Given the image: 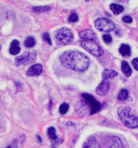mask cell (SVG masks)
<instances>
[{
    "instance_id": "6da1fadb",
    "label": "cell",
    "mask_w": 138,
    "mask_h": 148,
    "mask_svg": "<svg viewBox=\"0 0 138 148\" xmlns=\"http://www.w3.org/2000/svg\"><path fill=\"white\" fill-rule=\"evenodd\" d=\"M63 66L75 71L86 70L89 66V59L85 54L77 51L69 50L64 51L60 56Z\"/></svg>"
},
{
    "instance_id": "7a4b0ae2",
    "label": "cell",
    "mask_w": 138,
    "mask_h": 148,
    "mask_svg": "<svg viewBox=\"0 0 138 148\" xmlns=\"http://www.w3.org/2000/svg\"><path fill=\"white\" fill-rule=\"evenodd\" d=\"M130 108L122 106L118 109V114L124 125L130 128L138 127V118L136 115L130 114Z\"/></svg>"
},
{
    "instance_id": "3957f363",
    "label": "cell",
    "mask_w": 138,
    "mask_h": 148,
    "mask_svg": "<svg viewBox=\"0 0 138 148\" xmlns=\"http://www.w3.org/2000/svg\"><path fill=\"white\" fill-rule=\"evenodd\" d=\"M57 42L60 45H68L74 40V34L70 29L63 27L57 31L55 34Z\"/></svg>"
},
{
    "instance_id": "277c9868",
    "label": "cell",
    "mask_w": 138,
    "mask_h": 148,
    "mask_svg": "<svg viewBox=\"0 0 138 148\" xmlns=\"http://www.w3.org/2000/svg\"><path fill=\"white\" fill-rule=\"evenodd\" d=\"M81 44L85 50L94 56H100L103 54L102 49L95 43V42L90 40H82Z\"/></svg>"
},
{
    "instance_id": "5b68a950",
    "label": "cell",
    "mask_w": 138,
    "mask_h": 148,
    "mask_svg": "<svg viewBox=\"0 0 138 148\" xmlns=\"http://www.w3.org/2000/svg\"><path fill=\"white\" fill-rule=\"evenodd\" d=\"M36 51H25L19 56L17 57L15 59L16 66L21 64L26 65L31 64L36 61Z\"/></svg>"
},
{
    "instance_id": "8992f818",
    "label": "cell",
    "mask_w": 138,
    "mask_h": 148,
    "mask_svg": "<svg viewBox=\"0 0 138 148\" xmlns=\"http://www.w3.org/2000/svg\"><path fill=\"white\" fill-rule=\"evenodd\" d=\"M95 27L102 32H110L115 28L114 23L107 18H98L95 22Z\"/></svg>"
},
{
    "instance_id": "52a82bcc",
    "label": "cell",
    "mask_w": 138,
    "mask_h": 148,
    "mask_svg": "<svg viewBox=\"0 0 138 148\" xmlns=\"http://www.w3.org/2000/svg\"><path fill=\"white\" fill-rule=\"evenodd\" d=\"M82 97L86 100L87 102H88V105L90 106L91 114H94L100 111L101 108V105L93 96L85 93L82 94Z\"/></svg>"
},
{
    "instance_id": "ba28073f",
    "label": "cell",
    "mask_w": 138,
    "mask_h": 148,
    "mask_svg": "<svg viewBox=\"0 0 138 148\" xmlns=\"http://www.w3.org/2000/svg\"><path fill=\"white\" fill-rule=\"evenodd\" d=\"M79 36L83 40H90L94 42H97L99 40L97 34L90 29H85L79 32Z\"/></svg>"
},
{
    "instance_id": "9c48e42d",
    "label": "cell",
    "mask_w": 138,
    "mask_h": 148,
    "mask_svg": "<svg viewBox=\"0 0 138 148\" xmlns=\"http://www.w3.org/2000/svg\"><path fill=\"white\" fill-rule=\"evenodd\" d=\"M75 109L79 115H85L87 114L89 110L90 111V109L88 103L87 101H85L83 100H81L77 102L75 106Z\"/></svg>"
},
{
    "instance_id": "30bf717a",
    "label": "cell",
    "mask_w": 138,
    "mask_h": 148,
    "mask_svg": "<svg viewBox=\"0 0 138 148\" xmlns=\"http://www.w3.org/2000/svg\"><path fill=\"white\" fill-rule=\"evenodd\" d=\"M110 89V82L108 79H104L96 89L98 95L102 96L107 94Z\"/></svg>"
},
{
    "instance_id": "8fae6325",
    "label": "cell",
    "mask_w": 138,
    "mask_h": 148,
    "mask_svg": "<svg viewBox=\"0 0 138 148\" xmlns=\"http://www.w3.org/2000/svg\"><path fill=\"white\" fill-rule=\"evenodd\" d=\"M43 70L42 66L40 64H36L30 66L27 71L26 72V74L28 76H35L41 74Z\"/></svg>"
},
{
    "instance_id": "7c38bea8",
    "label": "cell",
    "mask_w": 138,
    "mask_h": 148,
    "mask_svg": "<svg viewBox=\"0 0 138 148\" xmlns=\"http://www.w3.org/2000/svg\"><path fill=\"white\" fill-rule=\"evenodd\" d=\"M83 148H101V147L95 137L91 136L84 143Z\"/></svg>"
},
{
    "instance_id": "4fadbf2b",
    "label": "cell",
    "mask_w": 138,
    "mask_h": 148,
    "mask_svg": "<svg viewBox=\"0 0 138 148\" xmlns=\"http://www.w3.org/2000/svg\"><path fill=\"white\" fill-rule=\"evenodd\" d=\"M56 129L54 127H49L47 130V134L49 138L51 139V140L54 143H61L62 142V139H60L58 138V137L56 135Z\"/></svg>"
},
{
    "instance_id": "5bb4252c",
    "label": "cell",
    "mask_w": 138,
    "mask_h": 148,
    "mask_svg": "<svg viewBox=\"0 0 138 148\" xmlns=\"http://www.w3.org/2000/svg\"><path fill=\"white\" fill-rule=\"evenodd\" d=\"M118 73L114 70L105 69L102 72V77L104 79H108L118 76Z\"/></svg>"
},
{
    "instance_id": "9a60e30c",
    "label": "cell",
    "mask_w": 138,
    "mask_h": 148,
    "mask_svg": "<svg viewBox=\"0 0 138 148\" xmlns=\"http://www.w3.org/2000/svg\"><path fill=\"white\" fill-rule=\"evenodd\" d=\"M19 42L17 40H14L12 41L10 44V53L13 55H16L20 51V47L19 46Z\"/></svg>"
},
{
    "instance_id": "2e32d148",
    "label": "cell",
    "mask_w": 138,
    "mask_h": 148,
    "mask_svg": "<svg viewBox=\"0 0 138 148\" xmlns=\"http://www.w3.org/2000/svg\"><path fill=\"white\" fill-rule=\"evenodd\" d=\"M119 51L123 57L129 56L131 54L130 47L128 44H123L120 47Z\"/></svg>"
},
{
    "instance_id": "e0dca14e",
    "label": "cell",
    "mask_w": 138,
    "mask_h": 148,
    "mask_svg": "<svg viewBox=\"0 0 138 148\" xmlns=\"http://www.w3.org/2000/svg\"><path fill=\"white\" fill-rule=\"evenodd\" d=\"M122 70L126 77L130 76L132 73V70L129 64L125 61H122Z\"/></svg>"
},
{
    "instance_id": "ac0fdd59",
    "label": "cell",
    "mask_w": 138,
    "mask_h": 148,
    "mask_svg": "<svg viewBox=\"0 0 138 148\" xmlns=\"http://www.w3.org/2000/svg\"><path fill=\"white\" fill-rule=\"evenodd\" d=\"M110 9L112 11L113 14L116 15L120 14L124 10V8L122 6L115 3H112L110 5Z\"/></svg>"
},
{
    "instance_id": "d6986e66",
    "label": "cell",
    "mask_w": 138,
    "mask_h": 148,
    "mask_svg": "<svg viewBox=\"0 0 138 148\" xmlns=\"http://www.w3.org/2000/svg\"><path fill=\"white\" fill-rule=\"evenodd\" d=\"M32 10L37 13H43V12H45L51 10V7L49 5L38 6H34L32 8Z\"/></svg>"
},
{
    "instance_id": "ffe728a7",
    "label": "cell",
    "mask_w": 138,
    "mask_h": 148,
    "mask_svg": "<svg viewBox=\"0 0 138 148\" xmlns=\"http://www.w3.org/2000/svg\"><path fill=\"white\" fill-rule=\"evenodd\" d=\"M109 148H124L120 139L118 137H114L112 139V145Z\"/></svg>"
},
{
    "instance_id": "44dd1931",
    "label": "cell",
    "mask_w": 138,
    "mask_h": 148,
    "mask_svg": "<svg viewBox=\"0 0 138 148\" xmlns=\"http://www.w3.org/2000/svg\"><path fill=\"white\" fill-rule=\"evenodd\" d=\"M25 46L27 48H32L36 44L35 39L32 36H29L25 41Z\"/></svg>"
},
{
    "instance_id": "7402d4cb",
    "label": "cell",
    "mask_w": 138,
    "mask_h": 148,
    "mask_svg": "<svg viewBox=\"0 0 138 148\" xmlns=\"http://www.w3.org/2000/svg\"><path fill=\"white\" fill-rule=\"evenodd\" d=\"M128 96V92L127 89H123L120 90L118 95V99L120 101L126 99Z\"/></svg>"
},
{
    "instance_id": "603a6c76",
    "label": "cell",
    "mask_w": 138,
    "mask_h": 148,
    "mask_svg": "<svg viewBox=\"0 0 138 148\" xmlns=\"http://www.w3.org/2000/svg\"><path fill=\"white\" fill-rule=\"evenodd\" d=\"M69 106L66 103H64L59 107V112L61 114H65L69 110Z\"/></svg>"
},
{
    "instance_id": "cb8c5ba5",
    "label": "cell",
    "mask_w": 138,
    "mask_h": 148,
    "mask_svg": "<svg viewBox=\"0 0 138 148\" xmlns=\"http://www.w3.org/2000/svg\"><path fill=\"white\" fill-rule=\"evenodd\" d=\"M79 21V17L76 13H72L69 18V21L71 23H76Z\"/></svg>"
},
{
    "instance_id": "d4e9b609",
    "label": "cell",
    "mask_w": 138,
    "mask_h": 148,
    "mask_svg": "<svg viewBox=\"0 0 138 148\" xmlns=\"http://www.w3.org/2000/svg\"><path fill=\"white\" fill-rule=\"evenodd\" d=\"M43 38L44 41H46L49 45H51V44H52L51 39L50 38L49 34V33L48 32H45V33H43Z\"/></svg>"
},
{
    "instance_id": "484cf974",
    "label": "cell",
    "mask_w": 138,
    "mask_h": 148,
    "mask_svg": "<svg viewBox=\"0 0 138 148\" xmlns=\"http://www.w3.org/2000/svg\"><path fill=\"white\" fill-rule=\"evenodd\" d=\"M103 39L105 43L109 44L112 41V38L110 35L108 34H105L103 36Z\"/></svg>"
},
{
    "instance_id": "4316f807",
    "label": "cell",
    "mask_w": 138,
    "mask_h": 148,
    "mask_svg": "<svg viewBox=\"0 0 138 148\" xmlns=\"http://www.w3.org/2000/svg\"><path fill=\"white\" fill-rule=\"evenodd\" d=\"M123 21L126 23H131L133 22V18L129 16H125L123 17Z\"/></svg>"
},
{
    "instance_id": "83f0119b",
    "label": "cell",
    "mask_w": 138,
    "mask_h": 148,
    "mask_svg": "<svg viewBox=\"0 0 138 148\" xmlns=\"http://www.w3.org/2000/svg\"><path fill=\"white\" fill-rule=\"evenodd\" d=\"M132 64L135 69L138 71V58H134L132 60Z\"/></svg>"
},
{
    "instance_id": "f1b7e54d",
    "label": "cell",
    "mask_w": 138,
    "mask_h": 148,
    "mask_svg": "<svg viewBox=\"0 0 138 148\" xmlns=\"http://www.w3.org/2000/svg\"><path fill=\"white\" fill-rule=\"evenodd\" d=\"M36 137H37V139H38V140L39 141V143H42V138H41V136L40 135H37Z\"/></svg>"
},
{
    "instance_id": "f546056e",
    "label": "cell",
    "mask_w": 138,
    "mask_h": 148,
    "mask_svg": "<svg viewBox=\"0 0 138 148\" xmlns=\"http://www.w3.org/2000/svg\"><path fill=\"white\" fill-rule=\"evenodd\" d=\"M6 148H17V147L14 145H10V146H8V147Z\"/></svg>"
}]
</instances>
